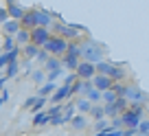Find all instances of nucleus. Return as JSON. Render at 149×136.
I'll list each match as a JSON object with an SVG mask.
<instances>
[{
    "label": "nucleus",
    "mask_w": 149,
    "mask_h": 136,
    "mask_svg": "<svg viewBox=\"0 0 149 136\" xmlns=\"http://www.w3.org/2000/svg\"><path fill=\"white\" fill-rule=\"evenodd\" d=\"M15 44L20 46H26V44H31V31H26V29H20L18 33H15Z\"/></svg>",
    "instance_id": "4468645a"
},
{
    "label": "nucleus",
    "mask_w": 149,
    "mask_h": 136,
    "mask_svg": "<svg viewBox=\"0 0 149 136\" xmlns=\"http://www.w3.org/2000/svg\"><path fill=\"white\" fill-rule=\"evenodd\" d=\"M31 79L35 81V84H40V86H44V81H46V73L44 70H33V75H31Z\"/></svg>",
    "instance_id": "bb28decb"
},
{
    "label": "nucleus",
    "mask_w": 149,
    "mask_h": 136,
    "mask_svg": "<svg viewBox=\"0 0 149 136\" xmlns=\"http://www.w3.org/2000/svg\"><path fill=\"white\" fill-rule=\"evenodd\" d=\"M123 97H125L132 105H143L145 101H149V94H147V92H143L138 86H127V88H125V94H123Z\"/></svg>",
    "instance_id": "20e7f679"
},
{
    "label": "nucleus",
    "mask_w": 149,
    "mask_h": 136,
    "mask_svg": "<svg viewBox=\"0 0 149 136\" xmlns=\"http://www.w3.org/2000/svg\"><path fill=\"white\" fill-rule=\"evenodd\" d=\"M53 70H61V59L59 57H48L46 64H44V73H53Z\"/></svg>",
    "instance_id": "2eb2a0df"
},
{
    "label": "nucleus",
    "mask_w": 149,
    "mask_h": 136,
    "mask_svg": "<svg viewBox=\"0 0 149 136\" xmlns=\"http://www.w3.org/2000/svg\"><path fill=\"white\" fill-rule=\"evenodd\" d=\"M79 51H81V48H79L77 42H68V51H66V53H70V55H79Z\"/></svg>",
    "instance_id": "2f4dec72"
},
{
    "label": "nucleus",
    "mask_w": 149,
    "mask_h": 136,
    "mask_svg": "<svg viewBox=\"0 0 149 136\" xmlns=\"http://www.w3.org/2000/svg\"><path fill=\"white\" fill-rule=\"evenodd\" d=\"M61 70H64V68H61ZM61 70H53V73H48V75H46L48 84H55V81H57V79L61 77Z\"/></svg>",
    "instance_id": "c756f323"
},
{
    "label": "nucleus",
    "mask_w": 149,
    "mask_h": 136,
    "mask_svg": "<svg viewBox=\"0 0 149 136\" xmlns=\"http://www.w3.org/2000/svg\"><path fill=\"white\" fill-rule=\"evenodd\" d=\"M90 116L94 119V123H97V121H103V119H105L103 105H92V110H90Z\"/></svg>",
    "instance_id": "4be33fe9"
},
{
    "label": "nucleus",
    "mask_w": 149,
    "mask_h": 136,
    "mask_svg": "<svg viewBox=\"0 0 149 136\" xmlns=\"http://www.w3.org/2000/svg\"><path fill=\"white\" fill-rule=\"evenodd\" d=\"M94 130H97L99 136H103V134H107V132L112 130V125H110V121H107V119H103V121H97V123H94Z\"/></svg>",
    "instance_id": "6ab92c4d"
},
{
    "label": "nucleus",
    "mask_w": 149,
    "mask_h": 136,
    "mask_svg": "<svg viewBox=\"0 0 149 136\" xmlns=\"http://www.w3.org/2000/svg\"><path fill=\"white\" fill-rule=\"evenodd\" d=\"M46 105V99L44 97H35V103H33V108H31V112H42V108Z\"/></svg>",
    "instance_id": "cd10ccee"
},
{
    "label": "nucleus",
    "mask_w": 149,
    "mask_h": 136,
    "mask_svg": "<svg viewBox=\"0 0 149 136\" xmlns=\"http://www.w3.org/2000/svg\"><path fill=\"white\" fill-rule=\"evenodd\" d=\"M0 94H2V97H0V108H2V105L7 103V99H9V92H7V90H2Z\"/></svg>",
    "instance_id": "f704fd0d"
},
{
    "label": "nucleus",
    "mask_w": 149,
    "mask_h": 136,
    "mask_svg": "<svg viewBox=\"0 0 149 136\" xmlns=\"http://www.w3.org/2000/svg\"><path fill=\"white\" fill-rule=\"evenodd\" d=\"M74 75H77V79H81V81H92L94 77H97V66L90 64V61H79Z\"/></svg>",
    "instance_id": "39448f33"
},
{
    "label": "nucleus",
    "mask_w": 149,
    "mask_h": 136,
    "mask_svg": "<svg viewBox=\"0 0 149 136\" xmlns=\"http://www.w3.org/2000/svg\"><path fill=\"white\" fill-rule=\"evenodd\" d=\"M143 121H145V105H130L121 114V123L127 130H136Z\"/></svg>",
    "instance_id": "f03ea898"
},
{
    "label": "nucleus",
    "mask_w": 149,
    "mask_h": 136,
    "mask_svg": "<svg viewBox=\"0 0 149 136\" xmlns=\"http://www.w3.org/2000/svg\"><path fill=\"white\" fill-rule=\"evenodd\" d=\"M44 51H46L51 57H61V55H66V51H68V40L59 38V35H53V38L46 42Z\"/></svg>",
    "instance_id": "7ed1b4c3"
},
{
    "label": "nucleus",
    "mask_w": 149,
    "mask_h": 136,
    "mask_svg": "<svg viewBox=\"0 0 149 136\" xmlns=\"http://www.w3.org/2000/svg\"><path fill=\"white\" fill-rule=\"evenodd\" d=\"M0 55H2V51H0Z\"/></svg>",
    "instance_id": "58836bf2"
},
{
    "label": "nucleus",
    "mask_w": 149,
    "mask_h": 136,
    "mask_svg": "<svg viewBox=\"0 0 149 136\" xmlns=\"http://www.w3.org/2000/svg\"><path fill=\"white\" fill-rule=\"evenodd\" d=\"M70 97H72L70 86H59V88L53 92V97H51V105H61L64 101H68Z\"/></svg>",
    "instance_id": "0eeeda50"
},
{
    "label": "nucleus",
    "mask_w": 149,
    "mask_h": 136,
    "mask_svg": "<svg viewBox=\"0 0 149 136\" xmlns=\"http://www.w3.org/2000/svg\"><path fill=\"white\" fill-rule=\"evenodd\" d=\"M79 48H81V51H79L81 61H90V64H94V66H97L99 61H103L105 48H103L99 42H86V44H81Z\"/></svg>",
    "instance_id": "f257e3e1"
},
{
    "label": "nucleus",
    "mask_w": 149,
    "mask_h": 136,
    "mask_svg": "<svg viewBox=\"0 0 149 136\" xmlns=\"http://www.w3.org/2000/svg\"><path fill=\"white\" fill-rule=\"evenodd\" d=\"M9 20V11H7V7H0V27Z\"/></svg>",
    "instance_id": "72a5a7b5"
},
{
    "label": "nucleus",
    "mask_w": 149,
    "mask_h": 136,
    "mask_svg": "<svg viewBox=\"0 0 149 136\" xmlns=\"http://www.w3.org/2000/svg\"><path fill=\"white\" fill-rule=\"evenodd\" d=\"M86 125H88V116H84V114H77V116L70 121V127H72V130H84Z\"/></svg>",
    "instance_id": "a211bd4d"
},
{
    "label": "nucleus",
    "mask_w": 149,
    "mask_h": 136,
    "mask_svg": "<svg viewBox=\"0 0 149 136\" xmlns=\"http://www.w3.org/2000/svg\"><path fill=\"white\" fill-rule=\"evenodd\" d=\"M15 48H18V44H15V38H11V35H5L0 51H2V53H11V51H15Z\"/></svg>",
    "instance_id": "f3484780"
},
{
    "label": "nucleus",
    "mask_w": 149,
    "mask_h": 136,
    "mask_svg": "<svg viewBox=\"0 0 149 136\" xmlns=\"http://www.w3.org/2000/svg\"><path fill=\"white\" fill-rule=\"evenodd\" d=\"M51 38H53V35H51V29L37 27V29H33V31H31V44H35L37 48H44Z\"/></svg>",
    "instance_id": "423d86ee"
},
{
    "label": "nucleus",
    "mask_w": 149,
    "mask_h": 136,
    "mask_svg": "<svg viewBox=\"0 0 149 136\" xmlns=\"http://www.w3.org/2000/svg\"><path fill=\"white\" fill-rule=\"evenodd\" d=\"M74 108H77V112H81V114H84V112H90V110H92V103H90V101H88L86 97H81L79 101L74 103Z\"/></svg>",
    "instance_id": "aec40b11"
},
{
    "label": "nucleus",
    "mask_w": 149,
    "mask_h": 136,
    "mask_svg": "<svg viewBox=\"0 0 149 136\" xmlns=\"http://www.w3.org/2000/svg\"><path fill=\"white\" fill-rule=\"evenodd\" d=\"M37 53H40V48L35 46V44H26V46H22V55H24V61H31L37 57Z\"/></svg>",
    "instance_id": "dca6fc26"
},
{
    "label": "nucleus",
    "mask_w": 149,
    "mask_h": 136,
    "mask_svg": "<svg viewBox=\"0 0 149 136\" xmlns=\"http://www.w3.org/2000/svg\"><path fill=\"white\" fill-rule=\"evenodd\" d=\"M55 90H57V84H48V81H46V84L40 88L37 97H44V99H46V94H48V92H55Z\"/></svg>",
    "instance_id": "b1692460"
},
{
    "label": "nucleus",
    "mask_w": 149,
    "mask_h": 136,
    "mask_svg": "<svg viewBox=\"0 0 149 136\" xmlns=\"http://www.w3.org/2000/svg\"><path fill=\"white\" fill-rule=\"evenodd\" d=\"M103 136H123V130H114V127H112V130L107 132V134H103Z\"/></svg>",
    "instance_id": "c9c22d12"
},
{
    "label": "nucleus",
    "mask_w": 149,
    "mask_h": 136,
    "mask_svg": "<svg viewBox=\"0 0 149 136\" xmlns=\"http://www.w3.org/2000/svg\"><path fill=\"white\" fill-rule=\"evenodd\" d=\"M92 86L99 90V92H105V90H112L114 81H112L110 77H105V75H97V77L92 79Z\"/></svg>",
    "instance_id": "9d476101"
},
{
    "label": "nucleus",
    "mask_w": 149,
    "mask_h": 136,
    "mask_svg": "<svg viewBox=\"0 0 149 136\" xmlns=\"http://www.w3.org/2000/svg\"><path fill=\"white\" fill-rule=\"evenodd\" d=\"M48 57H51V55H48V53L44 51V48H40V53H37V57H35V59L40 61V64H46V59H48Z\"/></svg>",
    "instance_id": "473e14b6"
},
{
    "label": "nucleus",
    "mask_w": 149,
    "mask_h": 136,
    "mask_svg": "<svg viewBox=\"0 0 149 136\" xmlns=\"http://www.w3.org/2000/svg\"><path fill=\"white\" fill-rule=\"evenodd\" d=\"M37 97V94H35ZM35 97H29L26 101H24V108H33V103H35Z\"/></svg>",
    "instance_id": "e433bc0d"
},
{
    "label": "nucleus",
    "mask_w": 149,
    "mask_h": 136,
    "mask_svg": "<svg viewBox=\"0 0 149 136\" xmlns=\"http://www.w3.org/2000/svg\"><path fill=\"white\" fill-rule=\"evenodd\" d=\"M74 116H77V108H74V103H72V101H68V103L64 105V112H61V119H64V123H70Z\"/></svg>",
    "instance_id": "ddd939ff"
},
{
    "label": "nucleus",
    "mask_w": 149,
    "mask_h": 136,
    "mask_svg": "<svg viewBox=\"0 0 149 136\" xmlns=\"http://www.w3.org/2000/svg\"><path fill=\"white\" fill-rule=\"evenodd\" d=\"M7 11H9V18L15 20V22H20L24 18V13H26V9L22 5H18V2H7Z\"/></svg>",
    "instance_id": "1a4fd4ad"
},
{
    "label": "nucleus",
    "mask_w": 149,
    "mask_h": 136,
    "mask_svg": "<svg viewBox=\"0 0 149 136\" xmlns=\"http://www.w3.org/2000/svg\"><path fill=\"white\" fill-rule=\"evenodd\" d=\"M116 92H114V90H105V92L101 94V101H103V105H110V103H114V101H116Z\"/></svg>",
    "instance_id": "5701e85b"
},
{
    "label": "nucleus",
    "mask_w": 149,
    "mask_h": 136,
    "mask_svg": "<svg viewBox=\"0 0 149 136\" xmlns=\"http://www.w3.org/2000/svg\"><path fill=\"white\" fill-rule=\"evenodd\" d=\"M5 81H7V75H2V73H0V90H2V86H5Z\"/></svg>",
    "instance_id": "4c0bfd02"
},
{
    "label": "nucleus",
    "mask_w": 149,
    "mask_h": 136,
    "mask_svg": "<svg viewBox=\"0 0 149 136\" xmlns=\"http://www.w3.org/2000/svg\"><path fill=\"white\" fill-rule=\"evenodd\" d=\"M20 29H22V27H20V22H15V20H11V18L7 20L5 24H2V31H5V35H11V38H15V33H18Z\"/></svg>",
    "instance_id": "f8f14e48"
},
{
    "label": "nucleus",
    "mask_w": 149,
    "mask_h": 136,
    "mask_svg": "<svg viewBox=\"0 0 149 136\" xmlns=\"http://www.w3.org/2000/svg\"><path fill=\"white\" fill-rule=\"evenodd\" d=\"M20 27L26 29V31H33V29H37V9H26L24 18L20 20Z\"/></svg>",
    "instance_id": "6e6552de"
},
{
    "label": "nucleus",
    "mask_w": 149,
    "mask_h": 136,
    "mask_svg": "<svg viewBox=\"0 0 149 136\" xmlns=\"http://www.w3.org/2000/svg\"><path fill=\"white\" fill-rule=\"evenodd\" d=\"M61 112H64V105H51V108L46 110L48 121H53V119H59V116H61Z\"/></svg>",
    "instance_id": "412c9836"
},
{
    "label": "nucleus",
    "mask_w": 149,
    "mask_h": 136,
    "mask_svg": "<svg viewBox=\"0 0 149 136\" xmlns=\"http://www.w3.org/2000/svg\"><path fill=\"white\" fill-rule=\"evenodd\" d=\"M48 123V114L46 112H37L35 116H33V125H46Z\"/></svg>",
    "instance_id": "a878e982"
},
{
    "label": "nucleus",
    "mask_w": 149,
    "mask_h": 136,
    "mask_svg": "<svg viewBox=\"0 0 149 136\" xmlns=\"http://www.w3.org/2000/svg\"><path fill=\"white\" fill-rule=\"evenodd\" d=\"M70 90H72V94H77V92H84V81H81V79H77L72 86H70Z\"/></svg>",
    "instance_id": "7c9ffc66"
},
{
    "label": "nucleus",
    "mask_w": 149,
    "mask_h": 136,
    "mask_svg": "<svg viewBox=\"0 0 149 136\" xmlns=\"http://www.w3.org/2000/svg\"><path fill=\"white\" fill-rule=\"evenodd\" d=\"M20 73V64L18 61H11L9 66H7V79H9V77H15Z\"/></svg>",
    "instance_id": "c85d7f7f"
},
{
    "label": "nucleus",
    "mask_w": 149,
    "mask_h": 136,
    "mask_svg": "<svg viewBox=\"0 0 149 136\" xmlns=\"http://www.w3.org/2000/svg\"><path fill=\"white\" fill-rule=\"evenodd\" d=\"M136 136H149V119H145V121L136 127Z\"/></svg>",
    "instance_id": "393cba45"
},
{
    "label": "nucleus",
    "mask_w": 149,
    "mask_h": 136,
    "mask_svg": "<svg viewBox=\"0 0 149 136\" xmlns=\"http://www.w3.org/2000/svg\"><path fill=\"white\" fill-rule=\"evenodd\" d=\"M79 61H81L79 55H70V53H66L64 59H61V68H68L70 73H74V70H77V66H79Z\"/></svg>",
    "instance_id": "9b49d317"
}]
</instances>
